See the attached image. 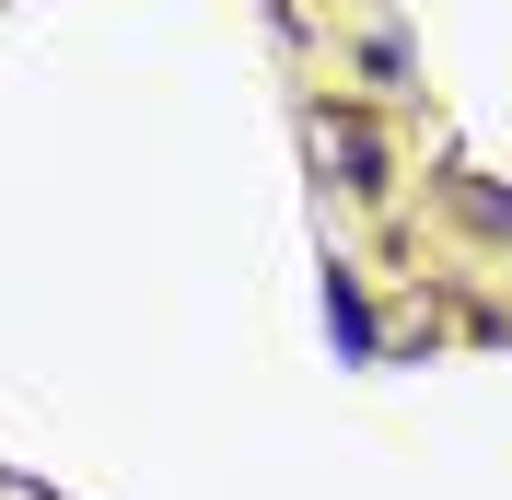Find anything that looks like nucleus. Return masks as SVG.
<instances>
[{
	"label": "nucleus",
	"instance_id": "obj_1",
	"mask_svg": "<svg viewBox=\"0 0 512 500\" xmlns=\"http://www.w3.org/2000/svg\"><path fill=\"white\" fill-rule=\"evenodd\" d=\"M326 326H338L350 361H373V314H361V280H350V268H326Z\"/></svg>",
	"mask_w": 512,
	"mask_h": 500
}]
</instances>
